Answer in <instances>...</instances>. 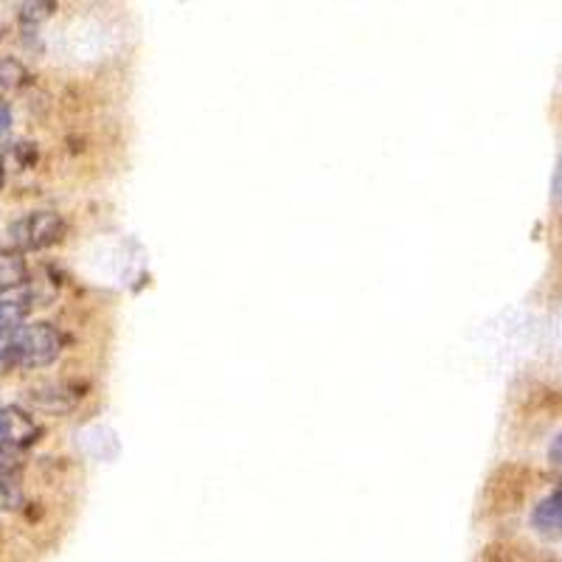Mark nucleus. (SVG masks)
I'll use <instances>...</instances> for the list:
<instances>
[{
    "label": "nucleus",
    "instance_id": "f257e3e1",
    "mask_svg": "<svg viewBox=\"0 0 562 562\" xmlns=\"http://www.w3.org/2000/svg\"><path fill=\"white\" fill-rule=\"evenodd\" d=\"M7 344L12 366H23V369H45V366L57 363V358L63 355V335L45 321L14 324L7 333Z\"/></svg>",
    "mask_w": 562,
    "mask_h": 562
},
{
    "label": "nucleus",
    "instance_id": "f03ea898",
    "mask_svg": "<svg viewBox=\"0 0 562 562\" xmlns=\"http://www.w3.org/2000/svg\"><path fill=\"white\" fill-rule=\"evenodd\" d=\"M68 237V223L57 211H32L12 225V243L20 250H45Z\"/></svg>",
    "mask_w": 562,
    "mask_h": 562
},
{
    "label": "nucleus",
    "instance_id": "7ed1b4c3",
    "mask_svg": "<svg viewBox=\"0 0 562 562\" xmlns=\"http://www.w3.org/2000/svg\"><path fill=\"white\" fill-rule=\"evenodd\" d=\"M43 428L34 422L32 414H26L18 405L0 408V448L7 450H23L37 445Z\"/></svg>",
    "mask_w": 562,
    "mask_h": 562
},
{
    "label": "nucleus",
    "instance_id": "20e7f679",
    "mask_svg": "<svg viewBox=\"0 0 562 562\" xmlns=\"http://www.w3.org/2000/svg\"><path fill=\"white\" fill-rule=\"evenodd\" d=\"M531 524H535V529L540 535L562 537V490H557L554 495L540 501V506L531 515Z\"/></svg>",
    "mask_w": 562,
    "mask_h": 562
},
{
    "label": "nucleus",
    "instance_id": "39448f33",
    "mask_svg": "<svg viewBox=\"0 0 562 562\" xmlns=\"http://www.w3.org/2000/svg\"><path fill=\"white\" fill-rule=\"evenodd\" d=\"M32 403L37 405V408H45V411H70L74 405L79 403V394H74L70 389H65V385H57V383H48V385H40L37 391L32 389Z\"/></svg>",
    "mask_w": 562,
    "mask_h": 562
},
{
    "label": "nucleus",
    "instance_id": "423d86ee",
    "mask_svg": "<svg viewBox=\"0 0 562 562\" xmlns=\"http://www.w3.org/2000/svg\"><path fill=\"white\" fill-rule=\"evenodd\" d=\"M29 281V265L18 250H0V293L20 288Z\"/></svg>",
    "mask_w": 562,
    "mask_h": 562
},
{
    "label": "nucleus",
    "instance_id": "0eeeda50",
    "mask_svg": "<svg viewBox=\"0 0 562 562\" xmlns=\"http://www.w3.org/2000/svg\"><path fill=\"white\" fill-rule=\"evenodd\" d=\"M29 82V70L18 63V59H7V63H0V90L3 93H14L23 85Z\"/></svg>",
    "mask_w": 562,
    "mask_h": 562
},
{
    "label": "nucleus",
    "instance_id": "6e6552de",
    "mask_svg": "<svg viewBox=\"0 0 562 562\" xmlns=\"http://www.w3.org/2000/svg\"><path fill=\"white\" fill-rule=\"evenodd\" d=\"M20 313H23V307H14V304H9V301H0V329H12L14 321L20 318Z\"/></svg>",
    "mask_w": 562,
    "mask_h": 562
},
{
    "label": "nucleus",
    "instance_id": "1a4fd4ad",
    "mask_svg": "<svg viewBox=\"0 0 562 562\" xmlns=\"http://www.w3.org/2000/svg\"><path fill=\"white\" fill-rule=\"evenodd\" d=\"M54 12V3H29L23 7V20H45Z\"/></svg>",
    "mask_w": 562,
    "mask_h": 562
},
{
    "label": "nucleus",
    "instance_id": "9d476101",
    "mask_svg": "<svg viewBox=\"0 0 562 562\" xmlns=\"http://www.w3.org/2000/svg\"><path fill=\"white\" fill-rule=\"evenodd\" d=\"M20 470V459L12 453V450L0 448V475H12Z\"/></svg>",
    "mask_w": 562,
    "mask_h": 562
},
{
    "label": "nucleus",
    "instance_id": "9b49d317",
    "mask_svg": "<svg viewBox=\"0 0 562 562\" xmlns=\"http://www.w3.org/2000/svg\"><path fill=\"white\" fill-rule=\"evenodd\" d=\"M12 366V358H9V344H7V335H0V371Z\"/></svg>",
    "mask_w": 562,
    "mask_h": 562
},
{
    "label": "nucleus",
    "instance_id": "f8f14e48",
    "mask_svg": "<svg viewBox=\"0 0 562 562\" xmlns=\"http://www.w3.org/2000/svg\"><path fill=\"white\" fill-rule=\"evenodd\" d=\"M549 456L554 464H562V436H557L554 445H551V450H549Z\"/></svg>",
    "mask_w": 562,
    "mask_h": 562
},
{
    "label": "nucleus",
    "instance_id": "ddd939ff",
    "mask_svg": "<svg viewBox=\"0 0 562 562\" xmlns=\"http://www.w3.org/2000/svg\"><path fill=\"white\" fill-rule=\"evenodd\" d=\"M9 127V110L7 108H0V133Z\"/></svg>",
    "mask_w": 562,
    "mask_h": 562
}]
</instances>
